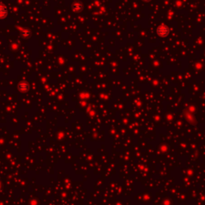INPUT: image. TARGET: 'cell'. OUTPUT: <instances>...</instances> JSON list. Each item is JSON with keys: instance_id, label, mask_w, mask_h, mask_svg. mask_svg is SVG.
<instances>
[{"instance_id": "cell-1", "label": "cell", "mask_w": 205, "mask_h": 205, "mask_svg": "<svg viewBox=\"0 0 205 205\" xmlns=\"http://www.w3.org/2000/svg\"><path fill=\"white\" fill-rule=\"evenodd\" d=\"M7 14V10L4 6L0 5V18H4Z\"/></svg>"}]
</instances>
